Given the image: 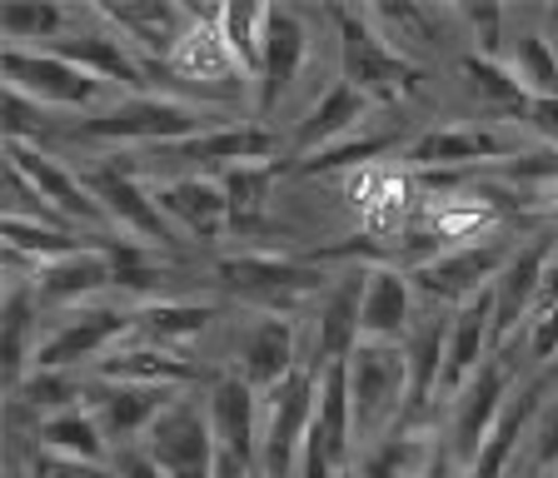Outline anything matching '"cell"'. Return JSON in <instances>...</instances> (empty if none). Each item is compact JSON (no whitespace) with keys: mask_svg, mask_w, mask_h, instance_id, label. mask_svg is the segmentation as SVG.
<instances>
[{"mask_svg":"<svg viewBox=\"0 0 558 478\" xmlns=\"http://www.w3.org/2000/svg\"><path fill=\"white\" fill-rule=\"evenodd\" d=\"M215 110L209 106H190V100H174V95H120L105 110H90L81 125L70 130V140L85 145H180L190 135H205L215 130Z\"/></svg>","mask_w":558,"mask_h":478,"instance_id":"cell-1","label":"cell"},{"mask_svg":"<svg viewBox=\"0 0 558 478\" xmlns=\"http://www.w3.org/2000/svg\"><path fill=\"white\" fill-rule=\"evenodd\" d=\"M215 280L250 309L290 319L304 304H314L329 290V274L314 259H290V255H269V249H244L215 265Z\"/></svg>","mask_w":558,"mask_h":478,"instance_id":"cell-2","label":"cell"},{"mask_svg":"<svg viewBox=\"0 0 558 478\" xmlns=\"http://www.w3.org/2000/svg\"><path fill=\"white\" fill-rule=\"evenodd\" d=\"M523 364H529V350H523V339L504 344V350L488 354V364L469 379L459 394L449 399V424H444V439L453 443V458L459 468L474 464V454L484 449L488 429L499 424V414L509 408L513 389L523 384Z\"/></svg>","mask_w":558,"mask_h":478,"instance_id":"cell-3","label":"cell"},{"mask_svg":"<svg viewBox=\"0 0 558 478\" xmlns=\"http://www.w3.org/2000/svg\"><path fill=\"white\" fill-rule=\"evenodd\" d=\"M339 36V81H349L354 90H364L369 100H399L414 85V60L404 50H395V40L379 30L369 11H349L335 5L329 11Z\"/></svg>","mask_w":558,"mask_h":478,"instance_id":"cell-4","label":"cell"},{"mask_svg":"<svg viewBox=\"0 0 558 478\" xmlns=\"http://www.w3.org/2000/svg\"><path fill=\"white\" fill-rule=\"evenodd\" d=\"M344 384H349L354 433L369 443L384 439V429H389L409 404L404 344H374V339H360V350L344 359Z\"/></svg>","mask_w":558,"mask_h":478,"instance_id":"cell-5","label":"cell"},{"mask_svg":"<svg viewBox=\"0 0 558 478\" xmlns=\"http://www.w3.org/2000/svg\"><path fill=\"white\" fill-rule=\"evenodd\" d=\"M319 379H325L319 369L300 364L259 404V474L265 478H300V454L310 439L314 408H319Z\"/></svg>","mask_w":558,"mask_h":478,"instance_id":"cell-6","label":"cell"},{"mask_svg":"<svg viewBox=\"0 0 558 478\" xmlns=\"http://www.w3.org/2000/svg\"><path fill=\"white\" fill-rule=\"evenodd\" d=\"M85 189H90L95 205L105 210L110 230L135 234L140 245H150V249L180 245V234H174V224L165 220V210H160V199H155V189L135 175V164H125V160H100V164H90V170H85Z\"/></svg>","mask_w":558,"mask_h":478,"instance_id":"cell-7","label":"cell"},{"mask_svg":"<svg viewBox=\"0 0 558 478\" xmlns=\"http://www.w3.org/2000/svg\"><path fill=\"white\" fill-rule=\"evenodd\" d=\"M5 90L15 95H31L35 106L46 110H105V90L110 85L100 75L70 65L65 56L56 50H21V46H5Z\"/></svg>","mask_w":558,"mask_h":478,"instance_id":"cell-8","label":"cell"},{"mask_svg":"<svg viewBox=\"0 0 558 478\" xmlns=\"http://www.w3.org/2000/svg\"><path fill=\"white\" fill-rule=\"evenodd\" d=\"M513 249L499 240H469V245H444L439 255H429L424 265L409 274L414 290L439 309H464L469 299H478L484 290H494L499 269L509 265Z\"/></svg>","mask_w":558,"mask_h":478,"instance_id":"cell-9","label":"cell"},{"mask_svg":"<svg viewBox=\"0 0 558 478\" xmlns=\"http://www.w3.org/2000/svg\"><path fill=\"white\" fill-rule=\"evenodd\" d=\"M130 329H135V309H120V304H85V309H70L50 334H40L31 369L75 373L81 364H100Z\"/></svg>","mask_w":558,"mask_h":478,"instance_id":"cell-10","label":"cell"},{"mask_svg":"<svg viewBox=\"0 0 558 478\" xmlns=\"http://www.w3.org/2000/svg\"><path fill=\"white\" fill-rule=\"evenodd\" d=\"M140 449L165 478H215V464H220V439L209 429V408H199L185 394L155 419Z\"/></svg>","mask_w":558,"mask_h":478,"instance_id":"cell-11","label":"cell"},{"mask_svg":"<svg viewBox=\"0 0 558 478\" xmlns=\"http://www.w3.org/2000/svg\"><path fill=\"white\" fill-rule=\"evenodd\" d=\"M279 135L259 120H225V125L205 130V135H190L180 145H155L145 150L140 160H174L185 164V175H205V170H234V164H259V160H275L279 150Z\"/></svg>","mask_w":558,"mask_h":478,"instance_id":"cell-12","label":"cell"},{"mask_svg":"<svg viewBox=\"0 0 558 478\" xmlns=\"http://www.w3.org/2000/svg\"><path fill=\"white\" fill-rule=\"evenodd\" d=\"M46 50L65 56L70 65H81V71L100 75L105 85H130V90H135V85H145V75H150L145 56L120 36L116 25L105 21V11H75L70 15V30L60 40H50Z\"/></svg>","mask_w":558,"mask_h":478,"instance_id":"cell-13","label":"cell"},{"mask_svg":"<svg viewBox=\"0 0 558 478\" xmlns=\"http://www.w3.org/2000/svg\"><path fill=\"white\" fill-rule=\"evenodd\" d=\"M360 299H364V269H349V274H339L335 284H329L319 299H314L310 309V324L300 329L304 339V364L310 369H335V364H344L349 354L360 350Z\"/></svg>","mask_w":558,"mask_h":478,"instance_id":"cell-14","label":"cell"},{"mask_svg":"<svg viewBox=\"0 0 558 478\" xmlns=\"http://www.w3.org/2000/svg\"><path fill=\"white\" fill-rule=\"evenodd\" d=\"M554 255H558V240L554 234H538V240L513 249L509 265L499 269V280H494V339H499V350L529 334L538 294H544L548 259Z\"/></svg>","mask_w":558,"mask_h":478,"instance_id":"cell-15","label":"cell"},{"mask_svg":"<svg viewBox=\"0 0 558 478\" xmlns=\"http://www.w3.org/2000/svg\"><path fill=\"white\" fill-rule=\"evenodd\" d=\"M300 364H304L300 324L279 315H259L250 329H240V339H234V350H230V373H240L259 399L284 384Z\"/></svg>","mask_w":558,"mask_h":478,"instance_id":"cell-16","label":"cell"},{"mask_svg":"<svg viewBox=\"0 0 558 478\" xmlns=\"http://www.w3.org/2000/svg\"><path fill=\"white\" fill-rule=\"evenodd\" d=\"M165 71L174 75V81H190L205 90V100H230V95H240L244 85V65L234 60V50L225 46L220 25H215V11L190 21L185 40L170 50V60H165Z\"/></svg>","mask_w":558,"mask_h":478,"instance_id":"cell-17","label":"cell"},{"mask_svg":"<svg viewBox=\"0 0 558 478\" xmlns=\"http://www.w3.org/2000/svg\"><path fill=\"white\" fill-rule=\"evenodd\" d=\"M523 155L519 145L504 135L499 125H434L418 130L414 140L404 145L409 170L429 175V170H459V164H484V160H513Z\"/></svg>","mask_w":558,"mask_h":478,"instance_id":"cell-18","label":"cell"},{"mask_svg":"<svg viewBox=\"0 0 558 478\" xmlns=\"http://www.w3.org/2000/svg\"><path fill=\"white\" fill-rule=\"evenodd\" d=\"M180 399V389H150V384H110V379H95L90 394H85V408L95 414L105 443L110 449H135L140 433H150L155 419Z\"/></svg>","mask_w":558,"mask_h":478,"instance_id":"cell-19","label":"cell"},{"mask_svg":"<svg viewBox=\"0 0 558 478\" xmlns=\"http://www.w3.org/2000/svg\"><path fill=\"white\" fill-rule=\"evenodd\" d=\"M110 240H95L85 249H70L60 259H46V265L31 274V290L40 309H85V299L105 294L116 284V265H110Z\"/></svg>","mask_w":558,"mask_h":478,"instance_id":"cell-20","label":"cell"},{"mask_svg":"<svg viewBox=\"0 0 558 478\" xmlns=\"http://www.w3.org/2000/svg\"><path fill=\"white\" fill-rule=\"evenodd\" d=\"M374 115H379V100H369V95L354 90L349 81H335L329 90H319V100L304 110V120H294L290 150L304 155V160L319 150H335L349 135H360Z\"/></svg>","mask_w":558,"mask_h":478,"instance_id":"cell-21","label":"cell"},{"mask_svg":"<svg viewBox=\"0 0 558 478\" xmlns=\"http://www.w3.org/2000/svg\"><path fill=\"white\" fill-rule=\"evenodd\" d=\"M304 60H310V21L290 5H269L265 21V50H259V115L284 106V95L294 90Z\"/></svg>","mask_w":558,"mask_h":478,"instance_id":"cell-22","label":"cell"},{"mask_svg":"<svg viewBox=\"0 0 558 478\" xmlns=\"http://www.w3.org/2000/svg\"><path fill=\"white\" fill-rule=\"evenodd\" d=\"M5 155H11L15 170H21V175L31 180L40 195H46L50 210L65 215L75 230H81V224H90V230H110L105 210L95 205L90 189H85V175H75V170H65L60 160H50L46 150H35V145H21V140H5Z\"/></svg>","mask_w":558,"mask_h":478,"instance_id":"cell-23","label":"cell"},{"mask_svg":"<svg viewBox=\"0 0 558 478\" xmlns=\"http://www.w3.org/2000/svg\"><path fill=\"white\" fill-rule=\"evenodd\" d=\"M259 404L265 399L244 384L240 373L220 369L209 379V429L220 439V454L240 458V464L259 468Z\"/></svg>","mask_w":558,"mask_h":478,"instance_id":"cell-24","label":"cell"},{"mask_svg":"<svg viewBox=\"0 0 558 478\" xmlns=\"http://www.w3.org/2000/svg\"><path fill=\"white\" fill-rule=\"evenodd\" d=\"M165 220L174 224V234H190L199 245H215L225 230H230V199L225 185L209 175H174L165 185H155Z\"/></svg>","mask_w":558,"mask_h":478,"instance_id":"cell-25","label":"cell"},{"mask_svg":"<svg viewBox=\"0 0 558 478\" xmlns=\"http://www.w3.org/2000/svg\"><path fill=\"white\" fill-rule=\"evenodd\" d=\"M105 21L145 56V65H165L170 50L185 40L195 11H180L170 0H125V5H100Z\"/></svg>","mask_w":558,"mask_h":478,"instance_id":"cell-26","label":"cell"},{"mask_svg":"<svg viewBox=\"0 0 558 478\" xmlns=\"http://www.w3.org/2000/svg\"><path fill=\"white\" fill-rule=\"evenodd\" d=\"M414 280H404L395 265L364 269V299H360V334L374 344H404L414 329Z\"/></svg>","mask_w":558,"mask_h":478,"instance_id":"cell-27","label":"cell"},{"mask_svg":"<svg viewBox=\"0 0 558 478\" xmlns=\"http://www.w3.org/2000/svg\"><path fill=\"white\" fill-rule=\"evenodd\" d=\"M449 309L429 304L404 334V364H409V404L404 419H414L418 408H429L434 394H444V359H449Z\"/></svg>","mask_w":558,"mask_h":478,"instance_id":"cell-28","label":"cell"},{"mask_svg":"<svg viewBox=\"0 0 558 478\" xmlns=\"http://www.w3.org/2000/svg\"><path fill=\"white\" fill-rule=\"evenodd\" d=\"M95 379H110V384H150V389H185L195 379V364L180 350H165L155 339L140 334L135 344H120L95 364Z\"/></svg>","mask_w":558,"mask_h":478,"instance_id":"cell-29","label":"cell"},{"mask_svg":"<svg viewBox=\"0 0 558 478\" xmlns=\"http://www.w3.org/2000/svg\"><path fill=\"white\" fill-rule=\"evenodd\" d=\"M459 75H464V85L474 90V100L494 115V125H509V120H519L523 125V115H529V106H534V95L519 85V75L504 65V60H488V56H464L459 60Z\"/></svg>","mask_w":558,"mask_h":478,"instance_id":"cell-30","label":"cell"},{"mask_svg":"<svg viewBox=\"0 0 558 478\" xmlns=\"http://www.w3.org/2000/svg\"><path fill=\"white\" fill-rule=\"evenodd\" d=\"M215 319L220 315L199 299H150L135 309V329L145 339H155V344H165V350H180V344L199 339Z\"/></svg>","mask_w":558,"mask_h":478,"instance_id":"cell-31","label":"cell"},{"mask_svg":"<svg viewBox=\"0 0 558 478\" xmlns=\"http://www.w3.org/2000/svg\"><path fill=\"white\" fill-rule=\"evenodd\" d=\"M35 449H50V454H65V458H85V464H105V458L116 454V449L105 443L100 424H95V414L85 404L40 419V429H35Z\"/></svg>","mask_w":558,"mask_h":478,"instance_id":"cell-32","label":"cell"},{"mask_svg":"<svg viewBox=\"0 0 558 478\" xmlns=\"http://www.w3.org/2000/svg\"><path fill=\"white\" fill-rule=\"evenodd\" d=\"M284 175L279 160H259V164H234L225 170L220 185L225 199H230V230H259V220L269 215V189Z\"/></svg>","mask_w":558,"mask_h":478,"instance_id":"cell-33","label":"cell"},{"mask_svg":"<svg viewBox=\"0 0 558 478\" xmlns=\"http://www.w3.org/2000/svg\"><path fill=\"white\" fill-rule=\"evenodd\" d=\"M513 50H509V71L519 75V85L534 100H548L558 95V46L548 36L544 25H523L519 36H509Z\"/></svg>","mask_w":558,"mask_h":478,"instance_id":"cell-34","label":"cell"},{"mask_svg":"<svg viewBox=\"0 0 558 478\" xmlns=\"http://www.w3.org/2000/svg\"><path fill=\"white\" fill-rule=\"evenodd\" d=\"M90 394L81 373H56V369H31L15 384V404L31 408V414H65V408H81V399Z\"/></svg>","mask_w":558,"mask_h":478,"instance_id":"cell-35","label":"cell"},{"mask_svg":"<svg viewBox=\"0 0 558 478\" xmlns=\"http://www.w3.org/2000/svg\"><path fill=\"white\" fill-rule=\"evenodd\" d=\"M70 15L75 11H65V5H5L0 30L21 50H46L50 40H60L70 30Z\"/></svg>","mask_w":558,"mask_h":478,"instance_id":"cell-36","label":"cell"},{"mask_svg":"<svg viewBox=\"0 0 558 478\" xmlns=\"http://www.w3.org/2000/svg\"><path fill=\"white\" fill-rule=\"evenodd\" d=\"M265 21H269V5H220L215 11V25H220L225 46L234 50L244 71L259 75V50H265Z\"/></svg>","mask_w":558,"mask_h":478,"instance_id":"cell-37","label":"cell"},{"mask_svg":"<svg viewBox=\"0 0 558 478\" xmlns=\"http://www.w3.org/2000/svg\"><path fill=\"white\" fill-rule=\"evenodd\" d=\"M25 478H120V474L105 464H85V458H65V454H50V449H35L31 464H25Z\"/></svg>","mask_w":558,"mask_h":478,"instance_id":"cell-38","label":"cell"},{"mask_svg":"<svg viewBox=\"0 0 558 478\" xmlns=\"http://www.w3.org/2000/svg\"><path fill=\"white\" fill-rule=\"evenodd\" d=\"M534 464L538 474H558V389L544 399V408H538V419H534Z\"/></svg>","mask_w":558,"mask_h":478,"instance_id":"cell-39","label":"cell"},{"mask_svg":"<svg viewBox=\"0 0 558 478\" xmlns=\"http://www.w3.org/2000/svg\"><path fill=\"white\" fill-rule=\"evenodd\" d=\"M523 125L534 130L548 150H558V95H548V100H534V106H529V115H523Z\"/></svg>","mask_w":558,"mask_h":478,"instance_id":"cell-40","label":"cell"},{"mask_svg":"<svg viewBox=\"0 0 558 478\" xmlns=\"http://www.w3.org/2000/svg\"><path fill=\"white\" fill-rule=\"evenodd\" d=\"M110 468H116L120 478H165L160 468L150 464V454H145L140 443H135V449H120V454H116V464H110Z\"/></svg>","mask_w":558,"mask_h":478,"instance_id":"cell-41","label":"cell"},{"mask_svg":"<svg viewBox=\"0 0 558 478\" xmlns=\"http://www.w3.org/2000/svg\"><path fill=\"white\" fill-rule=\"evenodd\" d=\"M215 478H255V468L240 464V458H230V454H220V464H215Z\"/></svg>","mask_w":558,"mask_h":478,"instance_id":"cell-42","label":"cell"},{"mask_svg":"<svg viewBox=\"0 0 558 478\" xmlns=\"http://www.w3.org/2000/svg\"><path fill=\"white\" fill-rule=\"evenodd\" d=\"M548 21H554V30H548V36H554V46H558V11H548Z\"/></svg>","mask_w":558,"mask_h":478,"instance_id":"cell-43","label":"cell"},{"mask_svg":"<svg viewBox=\"0 0 558 478\" xmlns=\"http://www.w3.org/2000/svg\"><path fill=\"white\" fill-rule=\"evenodd\" d=\"M534 478H558V474H534Z\"/></svg>","mask_w":558,"mask_h":478,"instance_id":"cell-44","label":"cell"}]
</instances>
